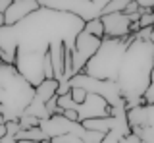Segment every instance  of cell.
Returning <instances> with one entry per match:
<instances>
[{"instance_id":"obj_1","label":"cell","mask_w":154,"mask_h":143,"mask_svg":"<svg viewBox=\"0 0 154 143\" xmlns=\"http://www.w3.org/2000/svg\"><path fill=\"white\" fill-rule=\"evenodd\" d=\"M83 29L85 21H81L79 17L41 6L16 25L0 27V50L14 60L17 49L45 56L48 46L56 41H62L66 49L73 50L75 39Z\"/></svg>"},{"instance_id":"obj_2","label":"cell","mask_w":154,"mask_h":143,"mask_svg":"<svg viewBox=\"0 0 154 143\" xmlns=\"http://www.w3.org/2000/svg\"><path fill=\"white\" fill-rule=\"evenodd\" d=\"M154 70V46L150 41H141L131 35L123 62L119 66L116 85L119 95L127 104V110L135 106H144V93L150 85V74Z\"/></svg>"},{"instance_id":"obj_3","label":"cell","mask_w":154,"mask_h":143,"mask_svg":"<svg viewBox=\"0 0 154 143\" xmlns=\"http://www.w3.org/2000/svg\"><path fill=\"white\" fill-rule=\"evenodd\" d=\"M131 37L127 39H102L94 56L87 62L83 74L96 81H116Z\"/></svg>"},{"instance_id":"obj_4","label":"cell","mask_w":154,"mask_h":143,"mask_svg":"<svg viewBox=\"0 0 154 143\" xmlns=\"http://www.w3.org/2000/svg\"><path fill=\"white\" fill-rule=\"evenodd\" d=\"M106 2L108 0H41V6L56 12L71 14V16L79 17L81 21L89 23L102 17Z\"/></svg>"},{"instance_id":"obj_5","label":"cell","mask_w":154,"mask_h":143,"mask_svg":"<svg viewBox=\"0 0 154 143\" xmlns=\"http://www.w3.org/2000/svg\"><path fill=\"white\" fill-rule=\"evenodd\" d=\"M102 39H96V37L89 35L87 31H81L75 39L73 45V52H71V62H73V75L83 74L87 62L94 56V52L98 50Z\"/></svg>"},{"instance_id":"obj_6","label":"cell","mask_w":154,"mask_h":143,"mask_svg":"<svg viewBox=\"0 0 154 143\" xmlns=\"http://www.w3.org/2000/svg\"><path fill=\"white\" fill-rule=\"evenodd\" d=\"M114 108L108 104V101L98 95L89 93L85 99V103L77 108V114H79V124L87 122V120H96V118H108L112 116Z\"/></svg>"},{"instance_id":"obj_7","label":"cell","mask_w":154,"mask_h":143,"mask_svg":"<svg viewBox=\"0 0 154 143\" xmlns=\"http://www.w3.org/2000/svg\"><path fill=\"white\" fill-rule=\"evenodd\" d=\"M100 21L104 25V39H127V37H131V23L133 21L123 12L102 16Z\"/></svg>"},{"instance_id":"obj_8","label":"cell","mask_w":154,"mask_h":143,"mask_svg":"<svg viewBox=\"0 0 154 143\" xmlns=\"http://www.w3.org/2000/svg\"><path fill=\"white\" fill-rule=\"evenodd\" d=\"M38 8H41V2H35V0H12V6L4 14L6 25H16V23L23 21Z\"/></svg>"},{"instance_id":"obj_9","label":"cell","mask_w":154,"mask_h":143,"mask_svg":"<svg viewBox=\"0 0 154 143\" xmlns=\"http://www.w3.org/2000/svg\"><path fill=\"white\" fill-rule=\"evenodd\" d=\"M58 85H60V83H58L56 79H45V81H42V83L35 89V99L46 104L52 97H56Z\"/></svg>"},{"instance_id":"obj_10","label":"cell","mask_w":154,"mask_h":143,"mask_svg":"<svg viewBox=\"0 0 154 143\" xmlns=\"http://www.w3.org/2000/svg\"><path fill=\"white\" fill-rule=\"evenodd\" d=\"M14 139L16 141H38V143H42L48 137L42 133L41 128H31V130H19Z\"/></svg>"},{"instance_id":"obj_11","label":"cell","mask_w":154,"mask_h":143,"mask_svg":"<svg viewBox=\"0 0 154 143\" xmlns=\"http://www.w3.org/2000/svg\"><path fill=\"white\" fill-rule=\"evenodd\" d=\"M129 0H108L104 6V12L102 16H110V14H119V12H125Z\"/></svg>"},{"instance_id":"obj_12","label":"cell","mask_w":154,"mask_h":143,"mask_svg":"<svg viewBox=\"0 0 154 143\" xmlns=\"http://www.w3.org/2000/svg\"><path fill=\"white\" fill-rule=\"evenodd\" d=\"M89 35H93L96 37V39H104V25H102V21L100 20H93V21H89V23H85V29Z\"/></svg>"},{"instance_id":"obj_13","label":"cell","mask_w":154,"mask_h":143,"mask_svg":"<svg viewBox=\"0 0 154 143\" xmlns=\"http://www.w3.org/2000/svg\"><path fill=\"white\" fill-rule=\"evenodd\" d=\"M38 124L41 120L35 116H29V114H23L21 118H19V128L21 130H31V128H38Z\"/></svg>"},{"instance_id":"obj_14","label":"cell","mask_w":154,"mask_h":143,"mask_svg":"<svg viewBox=\"0 0 154 143\" xmlns=\"http://www.w3.org/2000/svg\"><path fill=\"white\" fill-rule=\"evenodd\" d=\"M69 95H71V99L75 101L77 106H81V104L85 103V99H87V95H89V93H87L85 89H81V87H71Z\"/></svg>"},{"instance_id":"obj_15","label":"cell","mask_w":154,"mask_h":143,"mask_svg":"<svg viewBox=\"0 0 154 143\" xmlns=\"http://www.w3.org/2000/svg\"><path fill=\"white\" fill-rule=\"evenodd\" d=\"M143 101H144V104H154V70H152V74H150V85H148V89H146V93H144Z\"/></svg>"},{"instance_id":"obj_16","label":"cell","mask_w":154,"mask_h":143,"mask_svg":"<svg viewBox=\"0 0 154 143\" xmlns=\"http://www.w3.org/2000/svg\"><path fill=\"white\" fill-rule=\"evenodd\" d=\"M19 130H21V128H19V120L17 122H6V132H8L10 137H16Z\"/></svg>"},{"instance_id":"obj_17","label":"cell","mask_w":154,"mask_h":143,"mask_svg":"<svg viewBox=\"0 0 154 143\" xmlns=\"http://www.w3.org/2000/svg\"><path fill=\"white\" fill-rule=\"evenodd\" d=\"M118 143H141V137L131 132V133H127V135H122Z\"/></svg>"},{"instance_id":"obj_18","label":"cell","mask_w":154,"mask_h":143,"mask_svg":"<svg viewBox=\"0 0 154 143\" xmlns=\"http://www.w3.org/2000/svg\"><path fill=\"white\" fill-rule=\"evenodd\" d=\"M119 137H122V133H119V132H110L108 135L104 137V141H102V143H118V141H119Z\"/></svg>"},{"instance_id":"obj_19","label":"cell","mask_w":154,"mask_h":143,"mask_svg":"<svg viewBox=\"0 0 154 143\" xmlns=\"http://www.w3.org/2000/svg\"><path fill=\"white\" fill-rule=\"evenodd\" d=\"M10 6H12V0H0V14H6Z\"/></svg>"},{"instance_id":"obj_20","label":"cell","mask_w":154,"mask_h":143,"mask_svg":"<svg viewBox=\"0 0 154 143\" xmlns=\"http://www.w3.org/2000/svg\"><path fill=\"white\" fill-rule=\"evenodd\" d=\"M6 135H8V132H6V124H0V139H4Z\"/></svg>"},{"instance_id":"obj_21","label":"cell","mask_w":154,"mask_h":143,"mask_svg":"<svg viewBox=\"0 0 154 143\" xmlns=\"http://www.w3.org/2000/svg\"><path fill=\"white\" fill-rule=\"evenodd\" d=\"M6 25V20H4V14H0V27Z\"/></svg>"},{"instance_id":"obj_22","label":"cell","mask_w":154,"mask_h":143,"mask_svg":"<svg viewBox=\"0 0 154 143\" xmlns=\"http://www.w3.org/2000/svg\"><path fill=\"white\" fill-rule=\"evenodd\" d=\"M150 43H152V46H154V25H152V31H150Z\"/></svg>"},{"instance_id":"obj_23","label":"cell","mask_w":154,"mask_h":143,"mask_svg":"<svg viewBox=\"0 0 154 143\" xmlns=\"http://www.w3.org/2000/svg\"><path fill=\"white\" fill-rule=\"evenodd\" d=\"M17 143H38V141H17Z\"/></svg>"},{"instance_id":"obj_24","label":"cell","mask_w":154,"mask_h":143,"mask_svg":"<svg viewBox=\"0 0 154 143\" xmlns=\"http://www.w3.org/2000/svg\"><path fill=\"white\" fill-rule=\"evenodd\" d=\"M42 143H52V141H50V139H45V141H42Z\"/></svg>"},{"instance_id":"obj_25","label":"cell","mask_w":154,"mask_h":143,"mask_svg":"<svg viewBox=\"0 0 154 143\" xmlns=\"http://www.w3.org/2000/svg\"><path fill=\"white\" fill-rule=\"evenodd\" d=\"M141 143H144V141H141Z\"/></svg>"}]
</instances>
